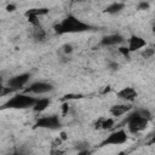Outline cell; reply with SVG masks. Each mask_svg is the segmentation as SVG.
I'll return each mask as SVG.
<instances>
[{"label":"cell","instance_id":"cell-2","mask_svg":"<svg viewBox=\"0 0 155 155\" xmlns=\"http://www.w3.org/2000/svg\"><path fill=\"white\" fill-rule=\"evenodd\" d=\"M150 120H151V113L148 109L139 108L127 115L125 124L127 126V130L132 134H137L147 128Z\"/></svg>","mask_w":155,"mask_h":155},{"label":"cell","instance_id":"cell-15","mask_svg":"<svg viewBox=\"0 0 155 155\" xmlns=\"http://www.w3.org/2000/svg\"><path fill=\"white\" fill-rule=\"evenodd\" d=\"M33 39L36 42H44L46 40V31L41 25L33 27Z\"/></svg>","mask_w":155,"mask_h":155},{"label":"cell","instance_id":"cell-8","mask_svg":"<svg viewBox=\"0 0 155 155\" xmlns=\"http://www.w3.org/2000/svg\"><path fill=\"white\" fill-rule=\"evenodd\" d=\"M124 41H125V39H124L122 35H120V34H109V35H105L101 39L99 46H102V47L117 46V45H121Z\"/></svg>","mask_w":155,"mask_h":155},{"label":"cell","instance_id":"cell-9","mask_svg":"<svg viewBox=\"0 0 155 155\" xmlns=\"http://www.w3.org/2000/svg\"><path fill=\"white\" fill-rule=\"evenodd\" d=\"M147 46V41L139 36V35H131L130 39H128V50L130 52H136V51H139L142 50L143 47Z\"/></svg>","mask_w":155,"mask_h":155},{"label":"cell","instance_id":"cell-27","mask_svg":"<svg viewBox=\"0 0 155 155\" xmlns=\"http://www.w3.org/2000/svg\"><path fill=\"white\" fill-rule=\"evenodd\" d=\"M153 31H154V33H155V24H154V25H153Z\"/></svg>","mask_w":155,"mask_h":155},{"label":"cell","instance_id":"cell-14","mask_svg":"<svg viewBox=\"0 0 155 155\" xmlns=\"http://www.w3.org/2000/svg\"><path fill=\"white\" fill-rule=\"evenodd\" d=\"M125 8V4L122 2H111L110 5H108L104 8V12L108 15H116L119 12H121Z\"/></svg>","mask_w":155,"mask_h":155},{"label":"cell","instance_id":"cell-10","mask_svg":"<svg viewBox=\"0 0 155 155\" xmlns=\"http://www.w3.org/2000/svg\"><path fill=\"white\" fill-rule=\"evenodd\" d=\"M117 98L121 99V101H125V102H133L136 98H137V91L133 88V87H124L121 88L117 93H116Z\"/></svg>","mask_w":155,"mask_h":155},{"label":"cell","instance_id":"cell-25","mask_svg":"<svg viewBox=\"0 0 155 155\" xmlns=\"http://www.w3.org/2000/svg\"><path fill=\"white\" fill-rule=\"evenodd\" d=\"M6 10H7V11H10V12H12V11H15V10H16V6H15V5H12V4H10V5H7Z\"/></svg>","mask_w":155,"mask_h":155},{"label":"cell","instance_id":"cell-16","mask_svg":"<svg viewBox=\"0 0 155 155\" xmlns=\"http://www.w3.org/2000/svg\"><path fill=\"white\" fill-rule=\"evenodd\" d=\"M50 12V10L47 7H33V8H28L25 12H24V16L25 15H34V16H45Z\"/></svg>","mask_w":155,"mask_h":155},{"label":"cell","instance_id":"cell-22","mask_svg":"<svg viewBox=\"0 0 155 155\" xmlns=\"http://www.w3.org/2000/svg\"><path fill=\"white\" fill-rule=\"evenodd\" d=\"M63 51H64V53H70L73 51V46L70 44H67L63 46Z\"/></svg>","mask_w":155,"mask_h":155},{"label":"cell","instance_id":"cell-23","mask_svg":"<svg viewBox=\"0 0 155 155\" xmlns=\"http://www.w3.org/2000/svg\"><path fill=\"white\" fill-rule=\"evenodd\" d=\"M108 65H109V68H110V69H113V70L119 69V64H117L116 62H109V63H108Z\"/></svg>","mask_w":155,"mask_h":155},{"label":"cell","instance_id":"cell-13","mask_svg":"<svg viewBox=\"0 0 155 155\" xmlns=\"http://www.w3.org/2000/svg\"><path fill=\"white\" fill-rule=\"evenodd\" d=\"M50 103H51V99L47 98V97L38 98L36 103H35L34 107H33V110H34L35 113H42V111H45V110L47 109V107L50 105Z\"/></svg>","mask_w":155,"mask_h":155},{"label":"cell","instance_id":"cell-7","mask_svg":"<svg viewBox=\"0 0 155 155\" xmlns=\"http://www.w3.org/2000/svg\"><path fill=\"white\" fill-rule=\"evenodd\" d=\"M30 76H31L30 73H22V74L15 75V76H12V78H10L7 80L6 85L10 86V87H12L15 91H18V90H21L22 87H24L29 82Z\"/></svg>","mask_w":155,"mask_h":155},{"label":"cell","instance_id":"cell-26","mask_svg":"<svg viewBox=\"0 0 155 155\" xmlns=\"http://www.w3.org/2000/svg\"><path fill=\"white\" fill-rule=\"evenodd\" d=\"M73 2H82V1H86V0H71Z\"/></svg>","mask_w":155,"mask_h":155},{"label":"cell","instance_id":"cell-24","mask_svg":"<svg viewBox=\"0 0 155 155\" xmlns=\"http://www.w3.org/2000/svg\"><path fill=\"white\" fill-rule=\"evenodd\" d=\"M148 144H155V130H154V133L151 134V138L149 139Z\"/></svg>","mask_w":155,"mask_h":155},{"label":"cell","instance_id":"cell-12","mask_svg":"<svg viewBox=\"0 0 155 155\" xmlns=\"http://www.w3.org/2000/svg\"><path fill=\"white\" fill-rule=\"evenodd\" d=\"M115 121L113 117H99L94 122V128L97 130H110L113 128Z\"/></svg>","mask_w":155,"mask_h":155},{"label":"cell","instance_id":"cell-11","mask_svg":"<svg viewBox=\"0 0 155 155\" xmlns=\"http://www.w3.org/2000/svg\"><path fill=\"white\" fill-rule=\"evenodd\" d=\"M131 110H132V105H130V104H114L109 109L110 114L114 117L121 116V115H124V114H126V113H128Z\"/></svg>","mask_w":155,"mask_h":155},{"label":"cell","instance_id":"cell-21","mask_svg":"<svg viewBox=\"0 0 155 155\" xmlns=\"http://www.w3.org/2000/svg\"><path fill=\"white\" fill-rule=\"evenodd\" d=\"M119 52H120V53H121L122 56L127 57V58H128V54L131 53V52H130V50H128V47H124V46L119 47Z\"/></svg>","mask_w":155,"mask_h":155},{"label":"cell","instance_id":"cell-17","mask_svg":"<svg viewBox=\"0 0 155 155\" xmlns=\"http://www.w3.org/2000/svg\"><path fill=\"white\" fill-rule=\"evenodd\" d=\"M142 57L144 59H148V58H151L154 54H155V46H150V47H147L142 51Z\"/></svg>","mask_w":155,"mask_h":155},{"label":"cell","instance_id":"cell-4","mask_svg":"<svg viewBox=\"0 0 155 155\" xmlns=\"http://www.w3.org/2000/svg\"><path fill=\"white\" fill-rule=\"evenodd\" d=\"M62 122L58 115H45L36 120L34 128H46V130H59Z\"/></svg>","mask_w":155,"mask_h":155},{"label":"cell","instance_id":"cell-19","mask_svg":"<svg viewBox=\"0 0 155 155\" xmlns=\"http://www.w3.org/2000/svg\"><path fill=\"white\" fill-rule=\"evenodd\" d=\"M149 7H150V5H149L148 1H140L138 4V6H137V8L139 11H147V10H149Z\"/></svg>","mask_w":155,"mask_h":155},{"label":"cell","instance_id":"cell-1","mask_svg":"<svg viewBox=\"0 0 155 155\" xmlns=\"http://www.w3.org/2000/svg\"><path fill=\"white\" fill-rule=\"evenodd\" d=\"M53 29H54L56 34L63 35V34H75V33L90 31V30H93L94 27L88 23L82 22L81 19H79L78 17H75L73 15H68L59 23L54 24Z\"/></svg>","mask_w":155,"mask_h":155},{"label":"cell","instance_id":"cell-20","mask_svg":"<svg viewBox=\"0 0 155 155\" xmlns=\"http://www.w3.org/2000/svg\"><path fill=\"white\" fill-rule=\"evenodd\" d=\"M79 98H82V94H65L63 101H69V99H79Z\"/></svg>","mask_w":155,"mask_h":155},{"label":"cell","instance_id":"cell-3","mask_svg":"<svg viewBox=\"0 0 155 155\" xmlns=\"http://www.w3.org/2000/svg\"><path fill=\"white\" fill-rule=\"evenodd\" d=\"M38 98L31 97L29 93H16L13 94L5 104L4 109H27V108H33L34 104L36 103Z\"/></svg>","mask_w":155,"mask_h":155},{"label":"cell","instance_id":"cell-18","mask_svg":"<svg viewBox=\"0 0 155 155\" xmlns=\"http://www.w3.org/2000/svg\"><path fill=\"white\" fill-rule=\"evenodd\" d=\"M13 92H16L12 87H10V86H1L0 87V96L1 97H5V96H7V94H10V93H13Z\"/></svg>","mask_w":155,"mask_h":155},{"label":"cell","instance_id":"cell-6","mask_svg":"<svg viewBox=\"0 0 155 155\" xmlns=\"http://www.w3.org/2000/svg\"><path fill=\"white\" fill-rule=\"evenodd\" d=\"M53 85L47 81H34L29 84L28 87L24 88L23 92L25 93H34V94H45L53 91Z\"/></svg>","mask_w":155,"mask_h":155},{"label":"cell","instance_id":"cell-5","mask_svg":"<svg viewBox=\"0 0 155 155\" xmlns=\"http://www.w3.org/2000/svg\"><path fill=\"white\" fill-rule=\"evenodd\" d=\"M128 140V136L124 128H119L114 132H111L99 145L105 147V145H121L125 144Z\"/></svg>","mask_w":155,"mask_h":155}]
</instances>
